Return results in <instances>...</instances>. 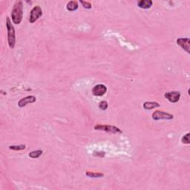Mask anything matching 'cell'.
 Listing matches in <instances>:
<instances>
[{
	"instance_id": "cell-17",
	"label": "cell",
	"mask_w": 190,
	"mask_h": 190,
	"mask_svg": "<svg viewBox=\"0 0 190 190\" xmlns=\"http://www.w3.org/2000/svg\"><path fill=\"white\" fill-rule=\"evenodd\" d=\"M108 102L106 101L103 100V101H101V102L99 103V108L101 109V110H106L108 109Z\"/></svg>"
},
{
	"instance_id": "cell-19",
	"label": "cell",
	"mask_w": 190,
	"mask_h": 190,
	"mask_svg": "<svg viewBox=\"0 0 190 190\" xmlns=\"http://www.w3.org/2000/svg\"><path fill=\"white\" fill-rule=\"evenodd\" d=\"M106 153L104 152H95L93 153L94 156H97V157H103L105 156Z\"/></svg>"
},
{
	"instance_id": "cell-2",
	"label": "cell",
	"mask_w": 190,
	"mask_h": 190,
	"mask_svg": "<svg viewBox=\"0 0 190 190\" xmlns=\"http://www.w3.org/2000/svg\"><path fill=\"white\" fill-rule=\"evenodd\" d=\"M6 27L8 30V41L10 48L13 49L16 44V35H15L14 27L12 25L11 20L9 17H7Z\"/></svg>"
},
{
	"instance_id": "cell-5",
	"label": "cell",
	"mask_w": 190,
	"mask_h": 190,
	"mask_svg": "<svg viewBox=\"0 0 190 190\" xmlns=\"http://www.w3.org/2000/svg\"><path fill=\"white\" fill-rule=\"evenodd\" d=\"M173 117L174 116L172 114L163 112V111H155L152 114V118L155 120H172L173 119Z\"/></svg>"
},
{
	"instance_id": "cell-18",
	"label": "cell",
	"mask_w": 190,
	"mask_h": 190,
	"mask_svg": "<svg viewBox=\"0 0 190 190\" xmlns=\"http://www.w3.org/2000/svg\"><path fill=\"white\" fill-rule=\"evenodd\" d=\"M80 4L83 5V6L85 8H86V9H91V8H92L91 4L90 2H88L82 1V0H80Z\"/></svg>"
},
{
	"instance_id": "cell-9",
	"label": "cell",
	"mask_w": 190,
	"mask_h": 190,
	"mask_svg": "<svg viewBox=\"0 0 190 190\" xmlns=\"http://www.w3.org/2000/svg\"><path fill=\"white\" fill-rule=\"evenodd\" d=\"M36 102V97L34 96H28L26 97H24V98L21 99L18 102L19 107L23 108L25 106L28 105L30 103H34Z\"/></svg>"
},
{
	"instance_id": "cell-14",
	"label": "cell",
	"mask_w": 190,
	"mask_h": 190,
	"mask_svg": "<svg viewBox=\"0 0 190 190\" xmlns=\"http://www.w3.org/2000/svg\"><path fill=\"white\" fill-rule=\"evenodd\" d=\"M42 154V150H37V151H33L29 153V157L31 158H38L40 157Z\"/></svg>"
},
{
	"instance_id": "cell-11",
	"label": "cell",
	"mask_w": 190,
	"mask_h": 190,
	"mask_svg": "<svg viewBox=\"0 0 190 190\" xmlns=\"http://www.w3.org/2000/svg\"><path fill=\"white\" fill-rule=\"evenodd\" d=\"M160 106V104L157 103L156 102H149L146 101L143 103V108L145 110H151V109H155V108H157Z\"/></svg>"
},
{
	"instance_id": "cell-1",
	"label": "cell",
	"mask_w": 190,
	"mask_h": 190,
	"mask_svg": "<svg viewBox=\"0 0 190 190\" xmlns=\"http://www.w3.org/2000/svg\"><path fill=\"white\" fill-rule=\"evenodd\" d=\"M23 2L19 1L15 3L11 12L12 21L14 24H20L23 20Z\"/></svg>"
},
{
	"instance_id": "cell-4",
	"label": "cell",
	"mask_w": 190,
	"mask_h": 190,
	"mask_svg": "<svg viewBox=\"0 0 190 190\" xmlns=\"http://www.w3.org/2000/svg\"><path fill=\"white\" fill-rule=\"evenodd\" d=\"M42 15V11L39 5L34 6L30 11V17H29V22L30 23H34L36 21L39 20Z\"/></svg>"
},
{
	"instance_id": "cell-13",
	"label": "cell",
	"mask_w": 190,
	"mask_h": 190,
	"mask_svg": "<svg viewBox=\"0 0 190 190\" xmlns=\"http://www.w3.org/2000/svg\"><path fill=\"white\" fill-rule=\"evenodd\" d=\"M86 176L88 177H92V178H98V177H103L104 174L102 173H100V172H86Z\"/></svg>"
},
{
	"instance_id": "cell-3",
	"label": "cell",
	"mask_w": 190,
	"mask_h": 190,
	"mask_svg": "<svg viewBox=\"0 0 190 190\" xmlns=\"http://www.w3.org/2000/svg\"><path fill=\"white\" fill-rule=\"evenodd\" d=\"M95 129L101 130V131H106V132L112 133V134H121L122 131L119 128L116 127L114 126H110V125H100L97 124L95 126Z\"/></svg>"
},
{
	"instance_id": "cell-15",
	"label": "cell",
	"mask_w": 190,
	"mask_h": 190,
	"mask_svg": "<svg viewBox=\"0 0 190 190\" xmlns=\"http://www.w3.org/2000/svg\"><path fill=\"white\" fill-rule=\"evenodd\" d=\"M26 147L25 145H11L9 146V149L11 150H15V151H20V150H24Z\"/></svg>"
},
{
	"instance_id": "cell-7",
	"label": "cell",
	"mask_w": 190,
	"mask_h": 190,
	"mask_svg": "<svg viewBox=\"0 0 190 190\" xmlns=\"http://www.w3.org/2000/svg\"><path fill=\"white\" fill-rule=\"evenodd\" d=\"M164 97L167 99L170 102L175 103L181 98V93L178 91H171L167 92L164 95Z\"/></svg>"
},
{
	"instance_id": "cell-16",
	"label": "cell",
	"mask_w": 190,
	"mask_h": 190,
	"mask_svg": "<svg viewBox=\"0 0 190 190\" xmlns=\"http://www.w3.org/2000/svg\"><path fill=\"white\" fill-rule=\"evenodd\" d=\"M189 133H187L186 134H185L183 136L182 139H181V142H182L184 144H189Z\"/></svg>"
},
{
	"instance_id": "cell-10",
	"label": "cell",
	"mask_w": 190,
	"mask_h": 190,
	"mask_svg": "<svg viewBox=\"0 0 190 190\" xmlns=\"http://www.w3.org/2000/svg\"><path fill=\"white\" fill-rule=\"evenodd\" d=\"M153 2L152 0H140L138 2V6L143 9H149L152 6Z\"/></svg>"
},
{
	"instance_id": "cell-12",
	"label": "cell",
	"mask_w": 190,
	"mask_h": 190,
	"mask_svg": "<svg viewBox=\"0 0 190 190\" xmlns=\"http://www.w3.org/2000/svg\"><path fill=\"white\" fill-rule=\"evenodd\" d=\"M67 10L69 11H74L78 9V2L76 1H70L68 2L67 5H66Z\"/></svg>"
},
{
	"instance_id": "cell-6",
	"label": "cell",
	"mask_w": 190,
	"mask_h": 190,
	"mask_svg": "<svg viewBox=\"0 0 190 190\" xmlns=\"http://www.w3.org/2000/svg\"><path fill=\"white\" fill-rule=\"evenodd\" d=\"M107 88L106 85H102V84H98V85H95L92 89V94L94 96L96 97H101L103 96L106 93Z\"/></svg>"
},
{
	"instance_id": "cell-8",
	"label": "cell",
	"mask_w": 190,
	"mask_h": 190,
	"mask_svg": "<svg viewBox=\"0 0 190 190\" xmlns=\"http://www.w3.org/2000/svg\"><path fill=\"white\" fill-rule=\"evenodd\" d=\"M177 44L181 46L184 50H185L188 54H189V38H179L177 39Z\"/></svg>"
}]
</instances>
